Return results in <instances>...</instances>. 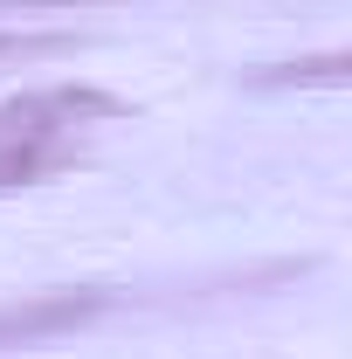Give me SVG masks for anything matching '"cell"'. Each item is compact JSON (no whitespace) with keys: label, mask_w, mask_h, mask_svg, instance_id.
<instances>
[{"label":"cell","mask_w":352,"mask_h":359,"mask_svg":"<svg viewBox=\"0 0 352 359\" xmlns=\"http://www.w3.org/2000/svg\"><path fill=\"white\" fill-rule=\"evenodd\" d=\"M111 118H125V104L97 83H48L7 97L0 104V194L62 173L83 152V138L104 132Z\"/></svg>","instance_id":"6da1fadb"},{"label":"cell","mask_w":352,"mask_h":359,"mask_svg":"<svg viewBox=\"0 0 352 359\" xmlns=\"http://www.w3.org/2000/svg\"><path fill=\"white\" fill-rule=\"evenodd\" d=\"M97 297H48V304H28V311H0V346L7 339H42L55 325H76Z\"/></svg>","instance_id":"7a4b0ae2"},{"label":"cell","mask_w":352,"mask_h":359,"mask_svg":"<svg viewBox=\"0 0 352 359\" xmlns=\"http://www.w3.org/2000/svg\"><path fill=\"white\" fill-rule=\"evenodd\" d=\"M69 48V35H0V69L7 62H35V55H55Z\"/></svg>","instance_id":"3957f363"},{"label":"cell","mask_w":352,"mask_h":359,"mask_svg":"<svg viewBox=\"0 0 352 359\" xmlns=\"http://www.w3.org/2000/svg\"><path fill=\"white\" fill-rule=\"evenodd\" d=\"M48 7H104V0H0V14H48Z\"/></svg>","instance_id":"277c9868"}]
</instances>
